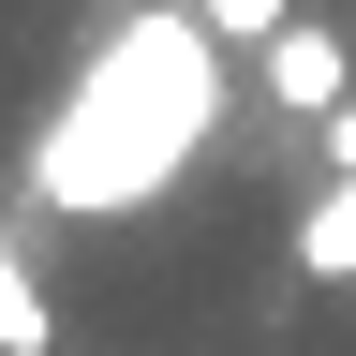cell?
<instances>
[{
	"instance_id": "cell-1",
	"label": "cell",
	"mask_w": 356,
	"mask_h": 356,
	"mask_svg": "<svg viewBox=\"0 0 356 356\" xmlns=\"http://www.w3.org/2000/svg\"><path fill=\"white\" fill-rule=\"evenodd\" d=\"M222 134V30L193 0H134V15L74 60V89L30 134V193L60 222H119L193 178V149Z\"/></svg>"
},
{
	"instance_id": "cell-3",
	"label": "cell",
	"mask_w": 356,
	"mask_h": 356,
	"mask_svg": "<svg viewBox=\"0 0 356 356\" xmlns=\"http://www.w3.org/2000/svg\"><path fill=\"white\" fill-rule=\"evenodd\" d=\"M297 282H356V163L312 178V208H297Z\"/></svg>"
},
{
	"instance_id": "cell-4",
	"label": "cell",
	"mask_w": 356,
	"mask_h": 356,
	"mask_svg": "<svg viewBox=\"0 0 356 356\" xmlns=\"http://www.w3.org/2000/svg\"><path fill=\"white\" fill-rule=\"evenodd\" d=\"M0 356H60V312H44V282H30L15 238H0Z\"/></svg>"
},
{
	"instance_id": "cell-5",
	"label": "cell",
	"mask_w": 356,
	"mask_h": 356,
	"mask_svg": "<svg viewBox=\"0 0 356 356\" xmlns=\"http://www.w3.org/2000/svg\"><path fill=\"white\" fill-rule=\"evenodd\" d=\"M193 15H208L222 44H267V30H282V15H297V0H193Z\"/></svg>"
},
{
	"instance_id": "cell-2",
	"label": "cell",
	"mask_w": 356,
	"mask_h": 356,
	"mask_svg": "<svg viewBox=\"0 0 356 356\" xmlns=\"http://www.w3.org/2000/svg\"><path fill=\"white\" fill-rule=\"evenodd\" d=\"M252 60H267V104H282V119H341V104H356V44H341V15H282Z\"/></svg>"
}]
</instances>
